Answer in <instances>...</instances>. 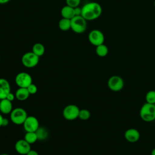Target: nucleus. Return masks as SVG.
Segmentation results:
<instances>
[{
  "label": "nucleus",
  "mask_w": 155,
  "mask_h": 155,
  "mask_svg": "<svg viewBox=\"0 0 155 155\" xmlns=\"http://www.w3.org/2000/svg\"><path fill=\"white\" fill-rule=\"evenodd\" d=\"M154 7H155V0H154Z\"/></svg>",
  "instance_id": "34"
},
{
  "label": "nucleus",
  "mask_w": 155,
  "mask_h": 155,
  "mask_svg": "<svg viewBox=\"0 0 155 155\" xmlns=\"http://www.w3.org/2000/svg\"><path fill=\"white\" fill-rule=\"evenodd\" d=\"M140 118L145 122H150L155 120V104L145 103L140 110Z\"/></svg>",
  "instance_id": "2"
},
{
  "label": "nucleus",
  "mask_w": 155,
  "mask_h": 155,
  "mask_svg": "<svg viewBox=\"0 0 155 155\" xmlns=\"http://www.w3.org/2000/svg\"><path fill=\"white\" fill-rule=\"evenodd\" d=\"M27 116V111L21 107L13 109L10 114V119L15 125H22Z\"/></svg>",
  "instance_id": "4"
},
{
  "label": "nucleus",
  "mask_w": 155,
  "mask_h": 155,
  "mask_svg": "<svg viewBox=\"0 0 155 155\" xmlns=\"http://www.w3.org/2000/svg\"><path fill=\"white\" fill-rule=\"evenodd\" d=\"M13 110V105L11 101L8 99H4L0 101V111L2 113L7 114H10Z\"/></svg>",
  "instance_id": "14"
},
{
  "label": "nucleus",
  "mask_w": 155,
  "mask_h": 155,
  "mask_svg": "<svg viewBox=\"0 0 155 155\" xmlns=\"http://www.w3.org/2000/svg\"><path fill=\"white\" fill-rule=\"evenodd\" d=\"M146 102L149 104H155V90H150L145 94Z\"/></svg>",
  "instance_id": "21"
},
{
  "label": "nucleus",
  "mask_w": 155,
  "mask_h": 155,
  "mask_svg": "<svg viewBox=\"0 0 155 155\" xmlns=\"http://www.w3.org/2000/svg\"><path fill=\"white\" fill-rule=\"evenodd\" d=\"M15 81L19 87L27 88L32 83V78L28 73L21 72L17 74Z\"/></svg>",
  "instance_id": "9"
},
{
  "label": "nucleus",
  "mask_w": 155,
  "mask_h": 155,
  "mask_svg": "<svg viewBox=\"0 0 155 155\" xmlns=\"http://www.w3.org/2000/svg\"><path fill=\"white\" fill-rule=\"evenodd\" d=\"M10 0H0V4H4L8 2Z\"/></svg>",
  "instance_id": "30"
},
{
  "label": "nucleus",
  "mask_w": 155,
  "mask_h": 155,
  "mask_svg": "<svg viewBox=\"0 0 155 155\" xmlns=\"http://www.w3.org/2000/svg\"><path fill=\"white\" fill-rule=\"evenodd\" d=\"M8 120L7 118H4L3 120H2V125L4 127H5L7 125H8Z\"/></svg>",
  "instance_id": "29"
},
{
  "label": "nucleus",
  "mask_w": 155,
  "mask_h": 155,
  "mask_svg": "<svg viewBox=\"0 0 155 155\" xmlns=\"http://www.w3.org/2000/svg\"><path fill=\"white\" fill-rule=\"evenodd\" d=\"M36 133V134L38 136V139L43 140V139H45L47 137L48 132H47V130H45L43 127H39V128L37 130Z\"/></svg>",
  "instance_id": "22"
},
{
  "label": "nucleus",
  "mask_w": 155,
  "mask_h": 155,
  "mask_svg": "<svg viewBox=\"0 0 155 155\" xmlns=\"http://www.w3.org/2000/svg\"><path fill=\"white\" fill-rule=\"evenodd\" d=\"M81 16L87 21H94L99 18L102 13V8L97 2H89L82 7Z\"/></svg>",
  "instance_id": "1"
},
{
  "label": "nucleus",
  "mask_w": 155,
  "mask_h": 155,
  "mask_svg": "<svg viewBox=\"0 0 155 155\" xmlns=\"http://www.w3.org/2000/svg\"><path fill=\"white\" fill-rule=\"evenodd\" d=\"M15 97H16L15 94H14L13 93H12V92H10V93H9V94H8L7 95V96L6 97V99H8V101L12 102V101H14V99H15Z\"/></svg>",
  "instance_id": "27"
},
{
  "label": "nucleus",
  "mask_w": 155,
  "mask_h": 155,
  "mask_svg": "<svg viewBox=\"0 0 155 155\" xmlns=\"http://www.w3.org/2000/svg\"><path fill=\"white\" fill-rule=\"evenodd\" d=\"M28 142H27L24 139L18 140L15 145V148L16 151L21 155H26L31 150V147Z\"/></svg>",
  "instance_id": "11"
},
{
  "label": "nucleus",
  "mask_w": 155,
  "mask_h": 155,
  "mask_svg": "<svg viewBox=\"0 0 155 155\" xmlns=\"http://www.w3.org/2000/svg\"><path fill=\"white\" fill-rule=\"evenodd\" d=\"M27 88L30 94H34L38 91V88H37L36 85L33 83H31L30 85H28Z\"/></svg>",
  "instance_id": "25"
},
{
  "label": "nucleus",
  "mask_w": 155,
  "mask_h": 155,
  "mask_svg": "<svg viewBox=\"0 0 155 155\" xmlns=\"http://www.w3.org/2000/svg\"><path fill=\"white\" fill-rule=\"evenodd\" d=\"M39 61V57L32 51L24 53L21 58L22 65L27 68H33L36 67Z\"/></svg>",
  "instance_id": "5"
},
{
  "label": "nucleus",
  "mask_w": 155,
  "mask_h": 155,
  "mask_svg": "<svg viewBox=\"0 0 155 155\" xmlns=\"http://www.w3.org/2000/svg\"><path fill=\"white\" fill-rule=\"evenodd\" d=\"M22 125L26 132H36L39 127L38 119L33 116H27Z\"/></svg>",
  "instance_id": "10"
},
{
  "label": "nucleus",
  "mask_w": 155,
  "mask_h": 155,
  "mask_svg": "<svg viewBox=\"0 0 155 155\" xmlns=\"http://www.w3.org/2000/svg\"><path fill=\"white\" fill-rule=\"evenodd\" d=\"M10 89L9 82L4 78H0V100L6 98L11 92Z\"/></svg>",
  "instance_id": "13"
},
{
  "label": "nucleus",
  "mask_w": 155,
  "mask_h": 155,
  "mask_svg": "<svg viewBox=\"0 0 155 155\" xmlns=\"http://www.w3.org/2000/svg\"><path fill=\"white\" fill-rule=\"evenodd\" d=\"M74 14L75 16H80L81 15V12H82V9L81 7H76L75 8H74Z\"/></svg>",
  "instance_id": "26"
},
{
  "label": "nucleus",
  "mask_w": 155,
  "mask_h": 155,
  "mask_svg": "<svg viewBox=\"0 0 155 155\" xmlns=\"http://www.w3.org/2000/svg\"><path fill=\"white\" fill-rule=\"evenodd\" d=\"M61 15L64 18L71 19L74 16H75L74 8L65 5L61 10Z\"/></svg>",
  "instance_id": "15"
},
{
  "label": "nucleus",
  "mask_w": 155,
  "mask_h": 155,
  "mask_svg": "<svg viewBox=\"0 0 155 155\" xmlns=\"http://www.w3.org/2000/svg\"><path fill=\"white\" fill-rule=\"evenodd\" d=\"M88 39L90 44L95 47L104 44L105 41L104 33L98 29L91 30L88 33Z\"/></svg>",
  "instance_id": "6"
},
{
  "label": "nucleus",
  "mask_w": 155,
  "mask_h": 155,
  "mask_svg": "<svg viewBox=\"0 0 155 155\" xmlns=\"http://www.w3.org/2000/svg\"><path fill=\"white\" fill-rule=\"evenodd\" d=\"M66 4L73 8L78 7L81 2V0H65Z\"/></svg>",
  "instance_id": "24"
},
{
  "label": "nucleus",
  "mask_w": 155,
  "mask_h": 155,
  "mask_svg": "<svg viewBox=\"0 0 155 155\" xmlns=\"http://www.w3.org/2000/svg\"><path fill=\"white\" fill-rule=\"evenodd\" d=\"M24 139L30 144H33L38 139L36 132H26Z\"/></svg>",
  "instance_id": "20"
},
{
  "label": "nucleus",
  "mask_w": 155,
  "mask_h": 155,
  "mask_svg": "<svg viewBox=\"0 0 155 155\" xmlns=\"http://www.w3.org/2000/svg\"><path fill=\"white\" fill-rule=\"evenodd\" d=\"M30 94L29 93L27 88L19 87V88L16 91L15 93L16 98L20 101H24L27 100Z\"/></svg>",
  "instance_id": "16"
},
{
  "label": "nucleus",
  "mask_w": 155,
  "mask_h": 155,
  "mask_svg": "<svg viewBox=\"0 0 155 155\" xmlns=\"http://www.w3.org/2000/svg\"><path fill=\"white\" fill-rule=\"evenodd\" d=\"M87 28V21L81 16H75L71 19V30L76 33L81 34Z\"/></svg>",
  "instance_id": "3"
},
{
  "label": "nucleus",
  "mask_w": 155,
  "mask_h": 155,
  "mask_svg": "<svg viewBox=\"0 0 155 155\" xmlns=\"http://www.w3.org/2000/svg\"><path fill=\"white\" fill-rule=\"evenodd\" d=\"M3 119H4V117H2V114H0V127H2V120H3Z\"/></svg>",
  "instance_id": "31"
},
{
  "label": "nucleus",
  "mask_w": 155,
  "mask_h": 155,
  "mask_svg": "<svg viewBox=\"0 0 155 155\" xmlns=\"http://www.w3.org/2000/svg\"><path fill=\"white\" fill-rule=\"evenodd\" d=\"M96 53L99 57H105L108 53V48L104 44H101L96 47Z\"/></svg>",
  "instance_id": "19"
},
{
  "label": "nucleus",
  "mask_w": 155,
  "mask_h": 155,
  "mask_svg": "<svg viewBox=\"0 0 155 155\" xmlns=\"http://www.w3.org/2000/svg\"><path fill=\"white\" fill-rule=\"evenodd\" d=\"M0 155H9L8 154H6V153H2V154H1Z\"/></svg>",
  "instance_id": "33"
},
{
  "label": "nucleus",
  "mask_w": 155,
  "mask_h": 155,
  "mask_svg": "<svg viewBox=\"0 0 155 155\" xmlns=\"http://www.w3.org/2000/svg\"><path fill=\"white\" fill-rule=\"evenodd\" d=\"M151 155H155V148L152 150L151 153Z\"/></svg>",
  "instance_id": "32"
},
{
  "label": "nucleus",
  "mask_w": 155,
  "mask_h": 155,
  "mask_svg": "<svg viewBox=\"0 0 155 155\" xmlns=\"http://www.w3.org/2000/svg\"><path fill=\"white\" fill-rule=\"evenodd\" d=\"M107 85L110 90L117 92L122 90L124 86V81L120 76L113 75L108 79Z\"/></svg>",
  "instance_id": "8"
},
{
  "label": "nucleus",
  "mask_w": 155,
  "mask_h": 155,
  "mask_svg": "<svg viewBox=\"0 0 155 155\" xmlns=\"http://www.w3.org/2000/svg\"><path fill=\"white\" fill-rule=\"evenodd\" d=\"M45 50V47L40 42H36L33 45L31 51L39 57H41L44 55Z\"/></svg>",
  "instance_id": "18"
},
{
  "label": "nucleus",
  "mask_w": 155,
  "mask_h": 155,
  "mask_svg": "<svg viewBox=\"0 0 155 155\" xmlns=\"http://www.w3.org/2000/svg\"><path fill=\"white\" fill-rule=\"evenodd\" d=\"M91 116V113L89 110L87 109L80 110L79 113V118L82 120H88Z\"/></svg>",
  "instance_id": "23"
},
{
  "label": "nucleus",
  "mask_w": 155,
  "mask_h": 155,
  "mask_svg": "<svg viewBox=\"0 0 155 155\" xmlns=\"http://www.w3.org/2000/svg\"><path fill=\"white\" fill-rule=\"evenodd\" d=\"M58 26L61 30L66 31L71 29V19L62 18L59 22Z\"/></svg>",
  "instance_id": "17"
},
{
  "label": "nucleus",
  "mask_w": 155,
  "mask_h": 155,
  "mask_svg": "<svg viewBox=\"0 0 155 155\" xmlns=\"http://www.w3.org/2000/svg\"><path fill=\"white\" fill-rule=\"evenodd\" d=\"M80 109L74 104H69L63 110L62 115L64 117L68 120H73L79 117Z\"/></svg>",
  "instance_id": "7"
},
{
  "label": "nucleus",
  "mask_w": 155,
  "mask_h": 155,
  "mask_svg": "<svg viewBox=\"0 0 155 155\" xmlns=\"http://www.w3.org/2000/svg\"><path fill=\"white\" fill-rule=\"evenodd\" d=\"M26 155H39V154L36 151L33 150H30Z\"/></svg>",
  "instance_id": "28"
},
{
  "label": "nucleus",
  "mask_w": 155,
  "mask_h": 155,
  "mask_svg": "<svg viewBox=\"0 0 155 155\" xmlns=\"http://www.w3.org/2000/svg\"><path fill=\"white\" fill-rule=\"evenodd\" d=\"M140 133L136 128H129L124 133L125 139L129 142L134 143L139 140L140 138Z\"/></svg>",
  "instance_id": "12"
}]
</instances>
